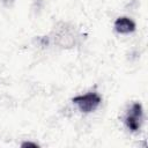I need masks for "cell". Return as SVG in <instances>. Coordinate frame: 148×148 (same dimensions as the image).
<instances>
[{
	"label": "cell",
	"instance_id": "6da1fadb",
	"mask_svg": "<svg viewBox=\"0 0 148 148\" xmlns=\"http://www.w3.org/2000/svg\"><path fill=\"white\" fill-rule=\"evenodd\" d=\"M72 102L83 113L94 112L102 103V97L96 91H89L87 94L77 95L72 98Z\"/></svg>",
	"mask_w": 148,
	"mask_h": 148
},
{
	"label": "cell",
	"instance_id": "7a4b0ae2",
	"mask_svg": "<svg viewBox=\"0 0 148 148\" xmlns=\"http://www.w3.org/2000/svg\"><path fill=\"white\" fill-rule=\"evenodd\" d=\"M143 120V109L141 103L135 102L131 105L128 109L126 116H125V125L131 132H138L141 127Z\"/></svg>",
	"mask_w": 148,
	"mask_h": 148
},
{
	"label": "cell",
	"instance_id": "3957f363",
	"mask_svg": "<svg viewBox=\"0 0 148 148\" xmlns=\"http://www.w3.org/2000/svg\"><path fill=\"white\" fill-rule=\"evenodd\" d=\"M114 30L118 34L127 35V34H131L135 30V23L130 17L121 16V17H118L114 21Z\"/></svg>",
	"mask_w": 148,
	"mask_h": 148
},
{
	"label": "cell",
	"instance_id": "277c9868",
	"mask_svg": "<svg viewBox=\"0 0 148 148\" xmlns=\"http://www.w3.org/2000/svg\"><path fill=\"white\" fill-rule=\"evenodd\" d=\"M21 147L22 148H27V147H32V148H38L39 145H37L36 142H31V141H24L21 143Z\"/></svg>",
	"mask_w": 148,
	"mask_h": 148
}]
</instances>
